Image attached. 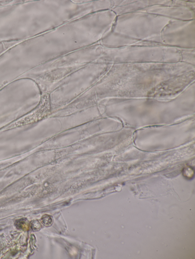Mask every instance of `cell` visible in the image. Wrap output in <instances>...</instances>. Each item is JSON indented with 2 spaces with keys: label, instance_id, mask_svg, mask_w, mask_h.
<instances>
[{
  "label": "cell",
  "instance_id": "obj_1",
  "mask_svg": "<svg viewBox=\"0 0 195 259\" xmlns=\"http://www.w3.org/2000/svg\"><path fill=\"white\" fill-rule=\"evenodd\" d=\"M29 222L27 219L23 218L16 220L15 225L18 229L26 230L29 227Z\"/></svg>",
  "mask_w": 195,
  "mask_h": 259
},
{
  "label": "cell",
  "instance_id": "obj_3",
  "mask_svg": "<svg viewBox=\"0 0 195 259\" xmlns=\"http://www.w3.org/2000/svg\"><path fill=\"white\" fill-rule=\"evenodd\" d=\"M41 226L40 222L37 219L32 220L30 223L31 229L34 231H39L41 229Z\"/></svg>",
  "mask_w": 195,
  "mask_h": 259
},
{
  "label": "cell",
  "instance_id": "obj_2",
  "mask_svg": "<svg viewBox=\"0 0 195 259\" xmlns=\"http://www.w3.org/2000/svg\"><path fill=\"white\" fill-rule=\"evenodd\" d=\"M41 220L43 224L46 226H51L53 222L52 216L48 214H45L43 215L41 219Z\"/></svg>",
  "mask_w": 195,
  "mask_h": 259
}]
</instances>
